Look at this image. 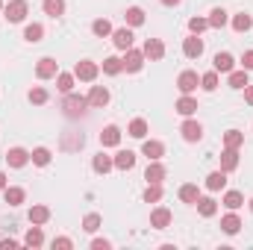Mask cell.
Returning <instances> with one entry per match:
<instances>
[{
	"label": "cell",
	"mask_w": 253,
	"mask_h": 250,
	"mask_svg": "<svg viewBox=\"0 0 253 250\" xmlns=\"http://www.w3.org/2000/svg\"><path fill=\"white\" fill-rule=\"evenodd\" d=\"M24 39H27L30 44H39V42L44 39V27H42V24H27V27H24Z\"/></svg>",
	"instance_id": "obj_27"
},
{
	"label": "cell",
	"mask_w": 253,
	"mask_h": 250,
	"mask_svg": "<svg viewBox=\"0 0 253 250\" xmlns=\"http://www.w3.org/2000/svg\"><path fill=\"white\" fill-rule=\"evenodd\" d=\"M200 88H203V91H215V88H218V71H215V68L200 77Z\"/></svg>",
	"instance_id": "obj_40"
},
{
	"label": "cell",
	"mask_w": 253,
	"mask_h": 250,
	"mask_svg": "<svg viewBox=\"0 0 253 250\" xmlns=\"http://www.w3.org/2000/svg\"><path fill=\"white\" fill-rule=\"evenodd\" d=\"M88 106H94V109H103L106 103H109V91L103 88V85H91V91H88Z\"/></svg>",
	"instance_id": "obj_10"
},
{
	"label": "cell",
	"mask_w": 253,
	"mask_h": 250,
	"mask_svg": "<svg viewBox=\"0 0 253 250\" xmlns=\"http://www.w3.org/2000/svg\"><path fill=\"white\" fill-rule=\"evenodd\" d=\"M27 97H30V103H36V106H42V103H47V97H50V94H47V88H42V85H36V88H30V94H27Z\"/></svg>",
	"instance_id": "obj_43"
},
{
	"label": "cell",
	"mask_w": 253,
	"mask_h": 250,
	"mask_svg": "<svg viewBox=\"0 0 253 250\" xmlns=\"http://www.w3.org/2000/svg\"><path fill=\"white\" fill-rule=\"evenodd\" d=\"M121 71H124V62H121L118 56H106V59H103V74H106V77H118Z\"/></svg>",
	"instance_id": "obj_33"
},
{
	"label": "cell",
	"mask_w": 253,
	"mask_h": 250,
	"mask_svg": "<svg viewBox=\"0 0 253 250\" xmlns=\"http://www.w3.org/2000/svg\"><path fill=\"white\" fill-rule=\"evenodd\" d=\"M221 230H224L227 236H236V233L242 230V218L230 209V215H224V218H221Z\"/></svg>",
	"instance_id": "obj_21"
},
{
	"label": "cell",
	"mask_w": 253,
	"mask_h": 250,
	"mask_svg": "<svg viewBox=\"0 0 253 250\" xmlns=\"http://www.w3.org/2000/svg\"><path fill=\"white\" fill-rule=\"evenodd\" d=\"M197 85H200L197 71H183V74L177 77V88H180V94H191V91H197Z\"/></svg>",
	"instance_id": "obj_5"
},
{
	"label": "cell",
	"mask_w": 253,
	"mask_h": 250,
	"mask_svg": "<svg viewBox=\"0 0 253 250\" xmlns=\"http://www.w3.org/2000/svg\"><path fill=\"white\" fill-rule=\"evenodd\" d=\"M124 21H126V27H141L144 24V9L141 6H129L124 12Z\"/></svg>",
	"instance_id": "obj_26"
},
{
	"label": "cell",
	"mask_w": 253,
	"mask_h": 250,
	"mask_svg": "<svg viewBox=\"0 0 253 250\" xmlns=\"http://www.w3.org/2000/svg\"><path fill=\"white\" fill-rule=\"evenodd\" d=\"M242 203H245L242 191H227V194H224V206H227V209H233V212H236Z\"/></svg>",
	"instance_id": "obj_44"
},
{
	"label": "cell",
	"mask_w": 253,
	"mask_h": 250,
	"mask_svg": "<svg viewBox=\"0 0 253 250\" xmlns=\"http://www.w3.org/2000/svg\"><path fill=\"white\" fill-rule=\"evenodd\" d=\"M3 12H6V18H9V24H21V21L30 15V6H27V0H9V3L3 6Z\"/></svg>",
	"instance_id": "obj_1"
},
{
	"label": "cell",
	"mask_w": 253,
	"mask_h": 250,
	"mask_svg": "<svg viewBox=\"0 0 253 250\" xmlns=\"http://www.w3.org/2000/svg\"><path fill=\"white\" fill-rule=\"evenodd\" d=\"M236 168H239V150H233V147H224V153H221V171L233 174Z\"/></svg>",
	"instance_id": "obj_18"
},
{
	"label": "cell",
	"mask_w": 253,
	"mask_h": 250,
	"mask_svg": "<svg viewBox=\"0 0 253 250\" xmlns=\"http://www.w3.org/2000/svg\"><path fill=\"white\" fill-rule=\"evenodd\" d=\"M162 6H180V0H162Z\"/></svg>",
	"instance_id": "obj_53"
},
{
	"label": "cell",
	"mask_w": 253,
	"mask_h": 250,
	"mask_svg": "<svg viewBox=\"0 0 253 250\" xmlns=\"http://www.w3.org/2000/svg\"><path fill=\"white\" fill-rule=\"evenodd\" d=\"M9 186V183H6V174H3V171H0V191H3V188Z\"/></svg>",
	"instance_id": "obj_52"
},
{
	"label": "cell",
	"mask_w": 253,
	"mask_h": 250,
	"mask_svg": "<svg viewBox=\"0 0 253 250\" xmlns=\"http://www.w3.org/2000/svg\"><path fill=\"white\" fill-rule=\"evenodd\" d=\"M197 197H200V188L194 186V183L180 186V200H183V203H197Z\"/></svg>",
	"instance_id": "obj_35"
},
{
	"label": "cell",
	"mask_w": 253,
	"mask_h": 250,
	"mask_svg": "<svg viewBox=\"0 0 253 250\" xmlns=\"http://www.w3.org/2000/svg\"><path fill=\"white\" fill-rule=\"evenodd\" d=\"M132 138H144L147 135V121L144 118H135V121H129V129H126Z\"/></svg>",
	"instance_id": "obj_41"
},
{
	"label": "cell",
	"mask_w": 253,
	"mask_h": 250,
	"mask_svg": "<svg viewBox=\"0 0 253 250\" xmlns=\"http://www.w3.org/2000/svg\"><path fill=\"white\" fill-rule=\"evenodd\" d=\"M112 162H115L118 171H132V168H135V153H132V150H118V153L112 156Z\"/></svg>",
	"instance_id": "obj_15"
},
{
	"label": "cell",
	"mask_w": 253,
	"mask_h": 250,
	"mask_svg": "<svg viewBox=\"0 0 253 250\" xmlns=\"http://www.w3.org/2000/svg\"><path fill=\"white\" fill-rule=\"evenodd\" d=\"M141 50H144V59H150V62H159V59L165 56V44H162L159 39H147Z\"/></svg>",
	"instance_id": "obj_7"
},
{
	"label": "cell",
	"mask_w": 253,
	"mask_h": 250,
	"mask_svg": "<svg viewBox=\"0 0 253 250\" xmlns=\"http://www.w3.org/2000/svg\"><path fill=\"white\" fill-rule=\"evenodd\" d=\"M6 162H9V168H24V165L30 162V150H24V147H9V150H6Z\"/></svg>",
	"instance_id": "obj_8"
},
{
	"label": "cell",
	"mask_w": 253,
	"mask_h": 250,
	"mask_svg": "<svg viewBox=\"0 0 253 250\" xmlns=\"http://www.w3.org/2000/svg\"><path fill=\"white\" fill-rule=\"evenodd\" d=\"M242 68H245V71H253V50H245V56H242Z\"/></svg>",
	"instance_id": "obj_48"
},
{
	"label": "cell",
	"mask_w": 253,
	"mask_h": 250,
	"mask_svg": "<svg viewBox=\"0 0 253 250\" xmlns=\"http://www.w3.org/2000/svg\"><path fill=\"white\" fill-rule=\"evenodd\" d=\"M112 44H115L118 50H129V47H132V30H129V27L112 30Z\"/></svg>",
	"instance_id": "obj_14"
},
{
	"label": "cell",
	"mask_w": 253,
	"mask_h": 250,
	"mask_svg": "<svg viewBox=\"0 0 253 250\" xmlns=\"http://www.w3.org/2000/svg\"><path fill=\"white\" fill-rule=\"evenodd\" d=\"M180 132H183V138H186L189 144H194V141H200V138H203V126L197 124L194 118H186L183 126H180Z\"/></svg>",
	"instance_id": "obj_6"
},
{
	"label": "cell",
	"mask_w": 253,
	"mask_h": 250,
	"mask_svg": "<svg viewBox=\"0 0 253 250\" xmlns=\"http://www.w3.org/2000/svg\"><path fill=\"white\" fill-rule=\"evenodd\" d=\"M251 212H253V197H251Z\"/></svg>",
	"instance_id": "obj_54"
},
{
	"label": "cell",
	"mask_w": 253,
	"mask_h": 250,
	"mask_svg": "<svg viewBox=\"0 0 253 250\" xmlns=\"http://www.w3.org/2000/svg\"><path fill=\"white\" fill-rule=\"evenodd\" d=\"M189 30H191V36H200L203 30H209V21H206V18H191Z\"/></svg>",
	"instance_id": "obj_46"
},
{
	"label": "cell",
	"mask_w": 253,
	"mask_h": 250,
	"mask_svg": "<svg viewBox=\"0 0 253 250\" xmlns=\"http://www.w3.org/2000/svg\"><path fill=\"white\" fill-rule=\"evenodd\" d=\"M150 227H153V230H165V227H171V209H165V206L153 209V212H150Z\"/></svg>",
	"instance_id": "obj_13"
},
{
	"label": "cell",
	"mask_w": 253,
	"mask_h": 250,
	"mask_svg": "<svg viewBox=\"0 0 253 250\" xmlns=\"http://www.w3.org/2000/svg\"><path fill=\"white\" fill-rule=\"evenodd\" d=\"M197 212H200L203 218H212V215L218 212V203H215L212 197H197Z\"/></svg>",
	"instance_id": "obj_31"
},
{
	"label": "cell",
	"mask_w": 253,
	"mask_h": 250,
	"mask_svg": "<svg viewBox=\"0 0 253 250\" xmlns=\"http://www.w3.org/2000/svg\"><path fill=\"white\" fill-rule=\"evenodd\" d=\"M141 153H144L150 162H153V159H162V156H165V144H162V141H156V138H144Z\"/></svg>",
	"instance_id": "obj_11"
},
{
	"label": "cell",
	"mask_w": 253,
	"mask_h": 250,
	"mask_svg": "<svg viewBox=\"0 0 253 250\" xmlns=\"http://www.w3.org/2000/svg\"><path fill=\"white\" fill-rule=\"evenodd\" d=\"M0 9H3V0H0Z\"/></svg>",
	"instance_id": "obj_55"
},
{
	"label": "cell",
	"mask_w": 253,
	"mask_h": 250,
	"mask_svg": "<svg viewBox=\"0 0 253 250\" xmlns=\"http://www.w3.org/2000/svg\"><path fill=\"white\" fill-rule=\"evenodd\" d=\"M91 33H94L97 39H106V36H112V24H109L106 18H97V21L91 24Z\"/></svg>",
	"instance_id": "obj_38"
},
{
	"label": "cell",
	"mask_w": 253,
	"mask_h": 250,
	"mask_svg": "<svg viewBox=\"0 0 253 250\" xmlns=\"http://www.w3.org/2000/svg\"><path fill=\"white\" fill-rule=\"evenodd\" d=\"M83 230H85V233H94V230H100V215H97V212H88V215L83 218Z\"/></svg>",
	"instance_id": "obj_45"
},
{
	"label": "cell",
	"mask_w": 253,
	"mask_h": 250,
	"mask_svg": "<svg viewBox=\"0 0 253 250\" xmlns=\"http://www.w3.org/2000/svg\"><path fill=\"white\" fill-rule=\"evenodd\" d=\"M227 83H230V88L242 91V88L248 85V71H245V68H242V71H236V68H233V71H230V80H227Z\"/></svg>",
	"instance_id": "obj_30"
},
{
	"label": "cell",
	"mask_w": 253,
	"mask_h": 250,
	"mask_svg": "<svg viewBox=\"0 0 253 250\" xmlns=\"http://www.w3.org/2000/svg\"><path fill=\"white\" fill-rule=\"evenodd\" d=\"M97 74H100V68H97L94 62H88V59L77 62V68H74V77H77V80H83V83H94V80H97Z\"/></svg>",
	"instance_id": "obj_4"
},
{
	"label": "cell",
	"mask_w": 253,
	"mask_h": 250,
	"mask_svg": "<svg viewBox=\"0 0 253 250\" xmlns=\"http://www.w3.org/2000/svg\"><path fill=\"white\" fill-rule=\"evenodd\" d=\"M0 248H3V250H12V248H18V242H15V239H3V242H0Z\"/></svg>",
	"instance_id": "obj_51"
},
{
	"label": "cell",
	"mask_w": 253,
	"mask_h": 250,
	"mask_svg": "<svg viewBox=\"0 0 253 250\" xmlns=\"http://www.w3.org/2000/svg\"><path fill=\"white\" fill-rule=\"evenodd\" d=\"M24 245H27V248H42V245H44V233H42V227H39V224H33V227L27 230Z\"/></svg>",
	"instance_id": "obj_23"
},
{
	"label": "cell",
	"mask_w": 253,
	"mask_h": 250,
	"mask_svg": "<svg viewBox=\"0 0 253 250\" xmlns=\"http://www.w3.org/2000/svg\"><path fill=\"white\" fill-rule=\"evenodd\" d=\"M100 144H103V147H118V144H121V129H118L115 124L103 126V132H100Z\"/></svg>",
	"instance_id": "obj_16"
},
{
	"label": "cell",
	"mask_w": 253,
	"mask_h": 250,
	"mask_svg": "<svg viewBox=\"0 0 253 250\" xmlns=\"http://www.w3.org/2000/svg\"><path fill=\"white\" fill-rule=\"evenodd\" d=\"M124 71L126 74H138L141 68H144V50H135V47H129V50H124Z\"/></svg>",
	"instance_id": "obj_3"
},
{
	"label": "cell",
	"mask_w": 253,
	"mask_h": 250,
	"mask_svg": "<svg viewBox=\"0 0 253 250\" xmlns=\"http://www.w3.org/2000/svg\"><path fill=\"white\" fill-rule=\"evenodd\" d=\"M50 159H53V153H50L47 147H36V150L30 153V162H33V165H39V168H47V165H50Z\"/></svg>",
	"instance_id": "obj_25"
},
{
	"label": "cell",
	"mask_w": 253,
	"mask_h": 250,
	"mask_svg": "<svg viewBox=\"0 0 253 250\" xmlns=\"http://www.w3.org/2000/svg\"><path fill=\"white\" fill-rule=\"evenodd\" d=\"M74 74H56V88L62 91V94H68V91H74Z\"/></svg>",
	"instance_id": "obj_42"
},
{
	"label": "cell",
	"mask_w": 253,
	"mask_h": 250,
	"mask_svg": "<svg viewBox=\"0 0 253 250\" xmlns=\"http://www.w3.org/2000/svg\"><path fill=\"white\" fill-rule=\"evenodd\" d=\"M42 6H44V12H47L50 18H59V15H65V0H44Z\"/></svg>",
	"instance_id": "obj_39"
},
{
	"label": "cell",
	"mask_w": 253,
	"mask_h": 250,
	"mask_svg": "<svg viewBox=\"0 0 253 250\" xmlns=\"http://www.w3.org/2000/svg\"><path fill=\"white\" fill-rule=\"evenodd\" d=\"M251 27H253V18L248 12H239V15L233 18V30H236V33H248Z\"/></svg>",
	"instance_id": "obj_36"
},
{
	"label": "cell",
	"mask_w": 253,
	"mask_h": 250,
	"mask_svg": "<svg viewBox=\"0 0 253 250\" xmlns=\"http://www.w3.org/2000/svg\"><path fill=\"white\" fill-rule=\"evenodd\" d=\"M91 168H94V174H109L112 168H115V162H112V156H106L103 150L91 159Z\"/></svg>",
	"instance_id": "obj_20"
},
{
	"label": "cell",
	"mask_w": 253,
	"mask_h": 250,
	"mask_svg": "<svg viewBox=\"0 0 253 250\" xmlns=\"http://www.w3.org/2000/svg\"><path fill=\"white\" fill-rule=\"evenodd\" d=\"M91 248H94V250H109V248H112V242H106V239H94V242H91Z\"/></svg>",
	"instance_id": "obj_49"
},
{
	"label": "cell",
	"mask_w": 253,
	"mask_h": 250,
	"mask_svg": "<svg viewBox=\"0 0 253 250\" xmlns=\"http://www.w3.org/2000/svg\"><path fill=\"white\" fill-rule=\"evenodd\" d=\"M174 109H177V112H180L183 118H191V115L197 112V100H194L191 94H183V97L177 100V106H174Z\"/></svg>",
	"instance_id": "obj_22"
},
{
	"label": "cell",
	"mask_w": 253,
	"mask_h": 250,
	"mask_svg": "<svg viewBox=\"0 0 253 250\" xmlns=\"http://www.w3.org/2000/svg\"><path fill=\"white\" fill-rule=\"evenodd\" d=\"M162 200V183H147L144 188V203H159Z\"/></svg>",
	"instance_id": "obj_37"
},
{
	"label": "cell",
	"mask_w": 253,
	"mask_h": 250,
	"mask_svg": "<svg viewBox=\"0 0 253 250\" xmlns=\"http://www.w3.org/2000/svg\"><path fill=\"white\" fill-rule=\"evenodd\" d=\"M56 74H59L56 59H50V56L39 59V65H36V77H39V80H50V77H56Z\"/></svg>",
	"instance_id": "obj_9"
},
{
	"label": "cell",
	"mask_w": 253,
	"mask_h": 250,
	"mask_svg": "<svg viewBox=\"0 0 253 250\" xmlns=\"http://www.w3.org/2000/svg\"><path fill=\"white\" fill-rule=\"evenodd\" d=\"M242 144H245V132H242V129H227V132H224V147L239 150Z\"/></svg>",
	"instance_id": "obj_28"
},
{
	"label": "cell",
	"mask_w": 253,
	"mask_h": 250,
	"mask_svg": "<svg viewBox=\"0 0 253 250\" xmlns=\"http://www.w3.org/2000/svg\"><path fill=\"white\" fill-rule=\"evenodd\" d=\"M165 177H168V168H165L159 159H153V162L147 165V171H144V180H147V183H162Z\"/></svg>",
	"instance_id": "obj_12"
},
{
	"label": "cell",
	"mask_w": 253,
	"mask_h": 250,
	"mask_svg": "<svg viewBox=\"0 0 253 250\" xmlns=\"http://www.w3.org/2000/svg\"><path fill=\"white\" fill-rule=\"evenodd\" d=\"M53 248H59V250H71V248H74V242L62 236V239H53Z\"/></svg>",
	"instance_id": "obj_47"
},
{
	"label": "cell",
	"mask_w": 253,
	"mask_h": 250,
	"mask_svg": "<svg viewBox=\"0 0 253 250\" xmlns=\"http://www.w3.org/2000/svg\"><path fill=\"white\" fill-rule=\"evenodd\" d=\"M3 197H6V203H9V206H21V203H24V197H27V191H24V188H18V186H6V188H3Z\"/></svg>",
	"instance_id": "obj_24"
},
{
	"label": "cell",
	"mask_w": 253,
	"mask_h": 250,
	"mask_svg": "<svg viewBox=\"0 0 253 250\" xmlns=\"http://www.w3.org/2000/svg\"><path fill=\"white\" fill-rule=\"evenodd\" d=\"M212 68H215L218 74H230V71L236 68V59H233V53H215V59H212Z\"/></svg>",
	"instance_id": "obj_19"
},
{
	"label": "cell",
	"mask_w": 253,
	"mask_h": 250,
	"mask_svg": "<svg viewBox=\"0 0 253 250\" xmlns=\"http://www.w3.org/2000/svg\"><path fill=\"white\" fill-rule=\"evenodd\" d=\"M242 91H245V100H248V103H251V106H253V85H251V83H248V85H245Z\"/></svg>",
	"instance_id": "obj_50"
},
{
	"label": "cell",
	"mask_w": 253,
	"mask_h": 250,
	"mask_svg": "<svg viewBox=\"0 0 253 250\" xmlns=\"http://www.w3.org/2000/svg\"><path fill=\"white\" fill-rule=\"evenodd\" d=\"M88 106V100L83 97V94H65V100H62V109H65V115L68 118H77V115H83V109Z\"/></svg>",
	"instance_id": "obj_2"
},
{
	"label": "cell",
	"mask_w": 253,
	"mask_h": 250,
	"mask_svg": "<svg viewBox=\"0 0 253 250\" xmlns=\"http://www.w3.org/2000/svg\"><path fill=\"white\" fill-rule=\"evenodd\" d=\"M224 186H227V171H212V174L206 177V188H209V191H221Z\"/></svg>",
	"instance_id": "obj_29"
},
{
	"label": "cell",
	"mask_w": 253,
	"mask_h": 250,
	"mask_svg": "<svg viewBox=\"0 0 253 250\" xmlns=\"http://www.w3.org/2000/svg\"><path fill=\"white\" fill-rule=\"evenodd\" d=\"M183 53H186L189 59H200V56H203V42H200V36H189V39L183 42Z\"/></svg>",
	"instance_id": "obj_17"
},
{
	"label": "cell",
	"mask_w": 253,
	"mask_h": 250,
	"mask_svg": "<svg viewBox=\"0 0 253 250\" xmlns=\"http://www.w3.org/2000/svg\"><path fill=\"white\" fill-rule=\"evenodd\" d=\"M206 21H209L212 30H224V27H227V12H224V9H212Z\"/></svg>",
	"instance_id": "obj_34"
},
{
	"label": "cell",
	"mask_w": 253,
	"mask_h": 250,
	"mask_svg": "<svg viewBox=\"0 0 253 250\" xmlns=\"http://www.w3.org/2000/svg\"><path fill=\"white\" fill-rule=\"evenodd\" d=\"M47 221H50V209H47V206H33V209H30V224H39V227H42V224H47Z\"/></svg>",
	"instance_id": "obj_32"
}]
</instances>
